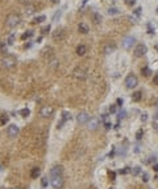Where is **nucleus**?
Instances as JSON below:
<instances>
[{"mask_svg": "<svg viewBox=\"0 0 158 189\" xmlns=\"http://www.w3.org/2000/svg\"><path fill=\"white\" fill-rule=\"evenodd\" d=\"M20 21H21V16L19 13H9L5 19V25L8 28H15L20 24Z\"/></svg>", "mask_w": 158, "mask_h": 189, "instance_id": "f03ea898", "label": "nucleus"}, {"mask_svg": "<svg viewBox=\"0 0 158 189\" xmlns=\"http://www.w3.org/2000/svg\"><path fill=\"white\" fill-rule=\"evenodd\" d=\"M104 126H106V130H109L112 127V124L109 123V122H104Z\"/></svg>", "mask_w": 158, "mask_h": 189, "instance_id": "a19ab883", "label": "nucleus"}, {"mask_svg": "<svg viewBox=\"0 0 158 189\" xmlns=\"http://www.w3.org/2000/svg\"><path fill=\"white\" fill-rule=\"evenodd\" d=\"M142 136H144V131H142V130H138L137 134H136V139H137V140H141Z\"/></svg>", "mask_w": 158, "mask_h": 189, "instance_id": "c85d7f7f", "label": "nucleus"}, {"mask_svg": "<svg viewBox=\"0 0 158 189\" xmlns=\"http://www.w3.org/2000/svg\"><path fill=\"white\" fill-rule=\"evenodd\" d=\"M146 120H148V114L144 113V114L141 115V122H146Z\"/></svg>", "mask_w": 158, "mask_h": 189, "instance_id": "f704fd0d", "label": "nucleus"}, {"mask_svg": "<svg viewBox=\"0 0 158 189\" xmlns=\"http://www.w3.org/2000/svg\"><path fill=\"white\" fill-rule=\"evenodd\" d=\"M20 114H21V116L27 118V116H29V114H30V110H29V108H22V110L20 111Z\"/></svg>", "mask_w": 158, "mask_h": 189, "instance_id": "bb28decb", "label": "nucleus"}, {"mask_svg": "<svg viewBox=\"0 0 158 189\" xmlns=\"http://www.w3.org/2000/svg\"><path fill=\"white\" fill-rule=\"evenodd\" d=\"M87 123H88V128L90 130H96L98 127H99V120L96 119V118H91V119H90L88 122H87Z\"/></svg>", "mask_w": 158, "mask_h": 189, "instance_id": "f8f14e48", "label": "nucleus"}, {"mask_svg": "<svg viewBox=\"0 0 158 189\" xmlns=\"http://www.w3.org/2000/svg\"><path fill=\"white\" fill-rule=\"evenodd\" d=\"M109 113L111 114H115L116 113V105H111L109 106Z\"/></svg>", "mask_w": 158, "mask_h": 189, "instance_id": "7c9ffc66", "label": "nucleus"}, {"mask_svg": "<svg viewBox=\"0 0 158 189\" xmlns=\"http://www.w3.org/2000/svg\"><path fill=\"white\" fill-rule=\"evenodd\" d=\"M134 42H136V38L132 37V36H128V37H125L122 40L121 45H122V48H125V49H130L134 45Z\"/></svg>", "mask_w": 158, "mask_h": 189, "instance_id": "6e6552de", "label": "nucleus"}, {"mask_svg": "<svg viewBox=\"0 0 158 189\" xmlns=\"http://www.w3.org/2000/svg\"><path fill=\"white\" fill-rule=\"evenodd\" d=\"M15 36L12 35V36H9V38H8V45H13V42H15Z\"/></svg>", "mask_w": 158, "mask_h": 189, "instance_id": "c756f323", "label": "nucleus"}, {"mask_svg": "<svg viewBox=\"0 0 158 189\" xmlns=\"http://www.w3.org/2000/svg\"><path fill=\"white\" fill-rule=\"evenodd\" d=\"M50 183L54 189H61L63 186V168L55 165L50 169Z\"/></svg>", "mask_w": 158, "mask_h": 189, "instance_id": "f257e3e1", "label": "nucleus"}, {"mask_svg": "<svg viewBox=\"0 0 158 189\" xmlns=\"http://www.w3.org/2000/svg\"><path fill=\"white\" fill-rule=\"evenodd\" d=\"M87 53V46L83 45V44H81V45L76 46V54L78 56H84Z\"/></svg>", "mask_w": 158, "mask_h": 189, "instance_id": "4468645a", "label": "nucleus"}, {"mask_svg": "<svg viewBox=\"0 0 158 189\" xmlns=\"http://www.w3.org/2000/svg\"><path fill=\"white\" fill-rule=\"evenodd\" d=\"M33 12H34V5L28 4V5H27V9H25V13H27V15H32Z\"/></svg>", "mask_w": 158, "mask_h": 189, "instance_id": "b1692460", "label": "nucleus"}, {"mask_svg": "<svg viewBox=\"0 0 158 189\" xmlns=\"http://www.w3.org/2000/svg\"><path fill=\"white\" fill-rule=\"evenodd\" d=\"M109 177L112 180H115V177H116V175H115V172H109Z\"/></svg>", "mask_w": 158, "mask_h": 189, "instance_id": "c03bdc74", "label": "nucleus"}, {"mask_svg": "<svg viewBox=\"0 0 158 189\" xmlns=\"http://www.w3.org/2000/svg\"><path fill=\"white\" fill-rule=\"evenodd\" d=\"M140 173V167H136V168H133V175H138Z\"/></svg>", "mask_w": 158, "mask_h": 189, "instance_id": "4c0bfd02", "label": "nucleus"}, {"mask_svg": "<svg viewBox=\"0 0 158 189\" xmlns=\"http://www.w3.org/2000/svg\"><path fill=\"white\" fill-rule=\"evenodd\" d=\"M157 12H158V11H157Z\"/></svg>", "mask_w": 158, "mask_h": 189, "instance_id": "8fccbe9b", "label": "nucleus"}, {"mask_svg": "<svg viewBox=\"0 0 158 189\" xmlns=\"http://www.w3.org/2000/svg\"><path fill=\"white\" fill-rule=\"evenodd\" d=\"M153 83H154V85H158V73L154 75V78H153Z\"/></svg>", "mask_w": 158, "mask_h": 189, "instance_id": "58836bf2", "label": "nucleus"}, {"mask_svg": "<svg viewBox=\"0 0 158 189\" xmlns=\"http://www.w3.org/2000/svg\"><path fill=\"white\" fill-rule=\"evenodd\" d=\"M155 49H157V50H158V46H155Z\"/></svg>", "mask_w": 158, "mask_h": 189, "instance_id": "de8ad7c7", "label": "nucleus"}, {"mask_svg": "<svg viewBox=\"0 0 158 189\" xmlns=\"http://www.w3.org/2000/svg\"><path fill=\"white\" fill-rule=\"evenodd\" d=\"M153 168H154L155 172H158V164H154V165H153Z\"/></svg>", "mask_w": 158, "mask_h": 189, "instance_id": "a18cd8bd", "label": "nucleus"}, {"mask_svg": "<svg viewBox=\"0 0 158 189\" xmlns=\"http://www.w3.org/2000/svg\"><path fill=\"white\" fill-rule=\"evenodd\" d=\"M134 3H136V0H125V4L127 5H133Z\"/></svg>", "mask_w": 158, "mask_h": 189, "instance_id": "c9c22d12", "label": "nucleus"}, {"mask_svg": "<svg viewBox=\"0 0 158 189\" xmlns=\"http://www.w3.org/2000/svg\"><path fill=\"white\" fill-rule=\"evenodd\" d=\"M2 64H3V66L5 69H13L16 66V58L12 54H5L2 58Z\"/></svg>", "mask_w": 158, "mask_h": 189, "instance_id": "7ed1b4c3", "label": "nucleus"}, {"mask_svg": "<svg viewBox=\"0 0 158 189\" xmlns=\"http://www.w3.org/2000/svg\"><path fill=\"white\" fill-rule=\"evenodd\" d=\"M141 73H142L144 77H149V75L152 74V72H150V69L148 68V66H144V68L141 69Z\"/></svg>", "mask_w": 158, "mask_h": 189, "instance_id": "aec40b11", "label": "nucleus"}, {"mask_svg": "<svg viewBox=\"0 0 158 189\" xmlns=\"http://www.w3.org/2000/svg\"><path fill=\"white\" fill-rule=\"evenodd\" d=\"M108 15H111V16L119 15V9H117L116 7H111V8H108Z\"/></svg>", "mask_w": 158, "mask_h": 189, "instance_id": "4be33fe9", "label": "nucleus"}, {"mask_svg": "<svg viewBox=\"0 0 158 189\" xmlns=\"http://www.w3.org/2000/svg\"><path fill=\"white\" fill-rule=\"evenodd\" d=\"M32 36H33V30H27L25 33H22L21 38H22V40H28V38H30Z\"/></svg>", "mask_w": 158, "mask_h": 189, "instance_id": "412c9836", "label": "nucleus"}, {"mask_svg": "<svg viewBox=\"0 0 158 189\" xmlns=\"http://www.w3.org/2000/svg\"><path fill=\"white\" fill-rule=\"evenodd\" d=\"M141 177H142V181H144V183H148V181H149V175L146 173V172H144V173L141 175Z\"/></svg>", "mask_w": 158, "mask_h": 189, "instance_id": "cd10ccee", "label": "nucleus"}, {"mask_svg": "<svg viewBox=\"0 0 158 189\" xmlns=\"http://www.w3.org/2000/svg\"><path fill=\"white\" fill-rule=\"evenodd\" d=\"M0 53H2V54L8 53L7 52V44L5 42H0Z\"/></svg>", "mask_w": 158, "mask_h": 189, "instance_id": "a878e982", "label": "nucleus"}, {"mask_svg": "<svg viewBox=\"0 0 158 189\" xmlns=\"http://www.w3.org/2000/svg\"><path fill=\"white\" fill-rule=\"evenodd\" d=\"M41 184H42V186H46L48 185V179H46V177H43V179H42Z\"/></svg>", "mask_w": 158, "mask_h": 189, "instance_id": "e433bc0d", "label": "nucleus"}, {"mask_svg": "<svg viewBox=\"0 0 158 189\" xmlns=\"http://www.w3.org/2000/svg\"><path fill=\"white\" fill-rule=\"evenodd\" d=\"M53 113H54V108L51 106H42L40 110V115L42 118H49L53 115Z\"/></svg>", "mask_w": 158, "mask_h": 189, "instance_id": "423d86ee", "label": "nucleus"}, {"mask_svg": "<svg viewBox=\"0 0 158 189\" xmlns=\"http://www.w3.org/2000/svg\"><path fill=\"white\" fill-rule=\"evenodd\" d=\"M8 120H9V116L7 114H2V115H0V127L5 126L8 123Z\"/></svg>", "mask_w": 158, "mask_h": 189, "instance_id": "dca6fc26", "label": "nucleus"}, {"mask_svg": "<svg viewBox=\"0 0 158 189\" xmlns=\"http://www.w3.org/2000/svg\"><path fill=\"white\" fill-rule=\"evenodd\" d=\"M30 2L32 0H19V3L22 4V5H28V4H30Z\"/></svg>", "mask_w": 158, "mask_h": 189, "instance_id": "473e14b6", "label": "nucleus"}, {"mask_svg": "<svg viewBox=\"0 0 158 189\" xmlns=\"http://www.w3.org/2000/svg\"><path fill=\"white\" fill-rule=\"evenodd\" d=\"M50 2H51V3H53V4H57V3H58V2H59V0H50Z\"/></svg>", "mask_w": 158, "mask_h": 189, "instance_id": "49530a36", "label": "nucleus"}, {"mask_svg": "<svg viewBox=\"0 0 158 189\" xmlns=\"http://www.w3.org/2000/svg\"><path fill=\"white\" fill-rule=\"evenodd\" d=\"M45 17L43 15H41V16H37V17H34V20H33V24H41L42 21H45Z\"/></svg>", "mask_w": 158, "mask_h": 189, "instance_id": "6ab92c4d", "label": "nucleus"}, {"mask_svg": "<svg viewBox=\"0 0 158 189\" xmlns=\"http://www.w3.org/2000/svg\"><path fill=\"white\" fill-rule=\"evenodd\" d=\"M7 132H8V136H11V138H16V136L19 135V132H20V128H19L16 124H11V126L8 127Z\"/></svg>", "mask_w": 158, "mask_h": 189, "instance_id": "9b49d317", "label": "nucleus"}, {"mask_svg": "<svg viewBox=\"0 0 158 189\" xmlns=\"http://www.w3.org/2000/svg\"><path fill=\"white\" fill-rule=\"evenodd\" d=\"M141 98H142V93H141V91H134V93L132 94V101H133V102H140Z\"/></svg>", "mask_w": 158, "mask_h": 189, "instance_id": "2eb2a0df", "label": "nucleus"}, {"mask_svg": "<svg viewBox=\"0 0 158 189\" xmlns=\"http://www.w3.org/2000/svg\"><path fill=\"white\" fill-rule=\"evenodd\" d=\"M73 77L78 81H83V80L87 78V70L84 68H81V66H79V68H75L74 72H73Z\"/></svg>", "mask_w": 158, "mask_h": 189, "instance_id": "20e7f679", "label": "nucleus"}, {"mask_svg": "<svg viewBox=\"0 0 158 189\" xmlns=\"http://www.w3.org/2000/svg\"><path fill=\"white\" fill-rule=\"evenodd\" d=\"M40 173H41L40 168H38V167H36V168H33L30 171V177H32V179H37V177L40 176Z\"/></svg>", "mask_w": 158, "mask_h": 189, "instance_id": "f3484780", "label": "nucleus"}, {"mask_svg": "<svg viewBox=\"0 0 158 189\" xmlns=\"http://www.w3.org/2000/svg\"><path fill=\"white\" fill-rule=\"evenodd\" d=\"M78 30L81 32V33H83V35H86V33L90 32V28H88V25H87L86 23H79V25H78Z\"/></svg>", "mask_w": 158, "mask_h": 189, "instance_id": "ddd939ff", "label": "nucleus"}, {"mask_svg": "<svg viewBox=\"0 0 158 189\" xmlns=\"http://www.w3.org/2000/svg\"><path fill=\"white\" fill-rule=\"evenodd\" d=\"M50 30V25H48V27H45L43 29H42V33H43V35H45V33H48Z\"/></svg>", "mask_w": 158, "mask_h": 189, "instance_id": "ea45409f", "label": "nucleus"}, {"mask_svg": "<svg viewBox=\"0 0 158 189\" xmlns=\"http://www.w3.org/2000/svg\"><path fill=\"white\" fill-rule=\"evenodd\" d=\"M109 189H113V188H109Z\"/></svg>", "mask_w": 158, "mask_h": 189, "instance_id": "09e8293b", "label": "nucleus"}, {"mask_svg": "<svg viewBox=\"0 0 158 189\" xmlns=\"http://www.w3.org/2000/svg\"><path fill=\"white\" fill-rule=\"evenodd\" d=\"M42 53H43V56H45V57H46V56H51V54H53V48H51V46L45 48V49L42 50Z\"/></svg>", "mask_w": 158, "mask_h": 189, "instance_id": "5701e85b", "label": "nucleus"}, {"mask_svg": "<svg viewBox=\"0 0 158 189\" xmlns=\"http://www.w3.org/2000/svg\"><path fill=\"white\" fill-rule=\"evenodd\" d=\"M138 83V80H137V77L134 75V74H129L127 78H125V86L128 89H133V87H136Z\"/></svg>", "mask_w": 158, "mask_h": 189, "instance_id": "39448f33", "label": "nucleus"}, {"mask_svg": "<svg viewBox=\"0 0 158 189\" xmlns=\"http://www.w3.org/2000/svg\"><path fill=\"white\" fill-rule=\"evenodd\" d=\"M129 172H130V168H128V167H127V168H122V169L120 171L121 175H125V173H129Z\"/></svg>", "mask_w": 158, "mask_h": 189, "instance_id": "72a5a7b5", "label": "nucleus"}, {"mask_svg": "<svg viewBox=\"0 0 158 189\" xmlns=\"http://www.w3.org/2000/svg\"><path fill=\"white\" fill-rule=\"evenodd\" d=\"M90 119H91V118H90V115L87 113H84V111H82V113H79L76 115V120H78L79 124H86Z\"/></svg>", "mask_w": 158, "mask_h": 189, "instance_id": "9d476101", "label": "nucleus"}, {"mask_svg": "<svg viewBox=\"0 0 158 189\" xmlns=\"http://www.w3.org/2000/svg\"><path fill=\"white\" fill-rule=\"evenodd\" d=\"M92 19H94V23H95V24H99L100 21H101V16H100L99 13H96V12L92 15Z\"/></svg>", "mask_w": 158, "mask_h": 189, "instance_id": "393cba45", "label": "nucleus"}, {"mask_svg": "<svg viewBox=\"0 0 158 189\" xmlns=\"http://www.w3.org/2000/svg\"><path fill=\"white\" fill-rule=\"evenodd\" d=\"M141 11H142V8H140V7H138V8H136V9H134V12H133V13L136 15L137 17H138V16L141 15Z\"/></svg>", "mask_w": 158, "mask_h": 189, "instance_id": "2f4dec72", "label": "nucleus"}, {"mask_svg": "<svg viewBox=\"0 0 158 189\" xmlns=\"http://www.w3.org/2000/svg\"><path fill=\"white\" fill-rule=\"evenodd\" d=\"M125 115H127V114H125V111H121V113L119 114V118L122 119V118H125Z\"/></svg>", "mask_w": 158, "mask_h": 189, "instance_id": "37998d69", "label": "nucleus"}, {"mask_svg": "<svg viewBox=\"0 0 158 189\" xmlns=\"http://www.w3.org/2000/svg\"><path fill=\"white\" fill-rule=\"evenodd\" d=\"M115 49H116V46L113 45V44H112V45H111V44H108V45L104 46V53H106V54H109V53H112V52H115Z\"/></svg>", "mask_w": 158, "mask_h": 189, "instance_id": "a211bd4d", "label": "nucleus"}, {"mask_svg": "<svg viewBox=\"0 0 158 189\" xmlns=\"http://www.w3.org/2000/svg\"><path fill=\"white\" fill-rule=\"evenodd\" d=\"M65 36H66V32H65V29H57V30H54L53 32V40L54 41H62L63 38H65Z\"/></svg>", "mask_w": 158, "mask_h": 189, "instance_id": "1a4fd4ad", "label": "nucleus"}, {"mask_svg": "<svg viewBox=\"0 0 158 189\" xmlns=\"http://www.w3.org/2000/svg\"><path fill=\"white\" fill-rule=\"evenodd\" d=\"M116 103H117L119 106H122V103H124V101H122V99H121V98H117V101H116Z\"/></svg>", "mask_w": 158, "mask_h": 189, "instance_id": "79ce46f5", "label": "nucleus"}, {"mask_svg": "<svg viewBox=\"0 0 158 189\" xmlns=\"http://www.w3.org/2000/svg\"><path fill=\"white\" fill-rule=\"evenodd\" d=\"M146 52H148V48H146L145 44H138V45L134 48V56H136V57H142V56L146 54Z\"/></svg>", "mask_w": 158, "mask_h": 189, "instance_id": "0eeeda50", "label": "nucleus"}]
</instances>
